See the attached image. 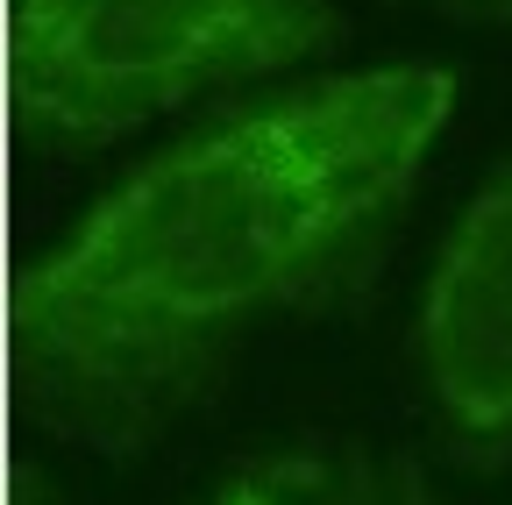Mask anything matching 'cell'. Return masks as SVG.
Wrapping results in <instances>:
<instances>
[{"label": "cell", "mask_w": 512, "mask_h": 505, "mask_svg": "<svg viewBox=\"0 0 512 505\" xmlns=\"http://www.w3.org/2000/svg\"><path fill=\"white\" fill-rule=\"evenodd\" d=\"M434 15H456V22H477V29H512V0H420Z\"/></svg>", "instance_id": "5"}, {"label": "cell", "mask_w": 512, "mask_h": 505, "mask_svg": "<svg viewBox=\"0 0 512 505\" xmlns=\"http://www.w3.org/2000/svg\"><path fill=\"white\" fill-rule=\"evenodd\" d=\"M456 65H370L192 129L15 278L22 385L136 449L278 321L356 299L456 114Z\"/></svg>", "instance_id": "1"}, {"label": "cell", "mask_w": 512, "mask_h": 505, "mask_svg": "<svg viewBox=\"0 0 512 505\" xmlns=\"http://www.w3.org/2000/svg\"><path fill=\"white\" fill-rule=\"evenodd\" d=\"M207 505H441L406 449L363 434H299L249 456Z\"/></svg>", "instance_id": "4"}, {"label": "cell", "mask_w": 512, "mask_h": 505, "mask_svg": "<svg viewBox=\"0 0 512 505\" xmlns=\"http://www.w3.org/2000/svg\"><path fill=\"white\" fill-rule=\"evenodd\" d=\"M434 413L470 449H512V157L470 193L420 299Z\"/></svg>", "instance_id": "3"}, {"label": "cell", "mask_w": 512, "mask_h": 505, "mask_svg": "<svg viewBox=\"0 0 512 505\" xmlns=\"http://www.w3.org/2000/svg\"><path fill=\"white\" fill-rule=\"evenodd\" d=\"M342 36L335 0H8V107L29 143L100 150Z\"/></svg>", "instance_id": "2"}]
</instances>
